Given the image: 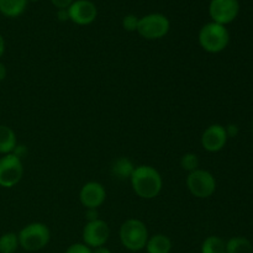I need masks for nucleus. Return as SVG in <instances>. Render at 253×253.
<instances>
[{
	"instance_id": "1",
	"label": "nucleus",
	"mask_w": 253,
	"mask_h": 253,
	"mask_svg": "<svg viewBox=\"0 0 253 253\" xmlns=\"http://www.w3.org/2000/svg\"><path fill=\"white\" fill-rule=\"evenodd\" d=\"M130 180L133 192L142 199H153L158 197L163 187L160 172L151 166L135 167Z\"/></svg>"
},
{
	"instance_id": "2",
	"label": "nucleus",
	"mask_w": 253,
	"mask_h": 253,
	"mask_svg": "<svg viewBox=\"0 0 253 253\" xmlns=\"http://www.w3.org/2000/svg\"><path fill=\"white\" fill-rule=\"evenodd\" d=\"M119 236L123 246L131 252L142 251L150 237L145 222L138 219L126 220L121 225Z\"/></svg>"
},
{
	"instance_id": "3",
	"label": "nucleus",
	"mask_w": 253,
	"mask_h": 253,
	"mask_svg": "<svg viewBox=\"0 0 253 253\" xmlns=\"http://www.w3.org/2000/svg\"><path fill=\"white\" fill-rule=\"evenodd\" d=\"M230 42V35L224 25L209 22L199 31V43L204 51L209 53H219L224 51Z\"/></svg>"
},
{
	"instance_id": "4",
	"label": "nucleus",
	"mask_w": 253,
	"mask_h": 253,
	"mask_svg": "<svg viewBox=\"0 0 253 253\" xmlns=\"http://www.w3.org/2000/svg\"><path fill=\"white\" fill-rule=\"evenodd\" d=\"M19 244L25 251L36 252L44 249L51 239L48 226L43 222H31L26 225L17 235Z\"/></svg>"
},
{
	"instance_id": "5",
	"label": "nucleus",
	"mask_w": 253,
	"mask_h": 253,
	"mask_svg": "<svg viewBox=\"0 0 253 253\" xmlns=\"http://www.w3.org/2000/svg\"><path fill=\"white\" fill-rule=\"evenodd\" d=\"M187 187L193 197L198 199H207L215 193L216 180L210 172L198 168L188 174Z\"/></svg>"
},
{
	"instance_id": "6",
	"label": "nucleus",
	"mask_w": 253,
	"mask_h": 253,
	"mask_svg": "<svg viewBox=\"0 0 253 253\" xmlns=\"http://www.w3.org/2000/svg\"><path fill=\"white\" fill-rule=\"evenodd\" d=\"M170 24L168 17L162 14H148L138 20L137 32L146 40H158L169 32Z\"/></svg>"
},
{
	"instance_id": "7",
	"label": "nucleus",
	"mask_w": 253,
	"mask_h": 253,
	"mask_svg": "<svg viewBox=\"0 0 253 253\" xmlns=\"http://www.w3.org/2000/svg\"><path fill=\"white\" fill-rule=\"evenodd\" d=\"M24 174L21 158L14 153L0 158V187L12 188L21 180Z\"/></svg>"
},
{
	"instance_id": "8",
	"label": "nucleus",
	"mask_w": 253,
	"mask_h": 253,
	"mask_svg": "<svg viewBox=\"0 0 253 253\" xmlns=\"http://www.w3.org/2000/svg\"><path fill=\"white\" fill-rule=\"evenodd\" d=\"M240 11L239 0H211L209 5V14L212 22L226 25L234 21Z\"/></svg>"
},
{
	"instance_id": "9",
	"label": "nucleus",
	"mask_w": 253,
	"mask_h": 253,
	"mask_svg": "<svg viewBox=\"0 0 253 253\" xmlns=\"http://www.w3.org/2000/svg\"><path fill=\"white\" fill-rule=\"evenodd\" d=\"M110 236L109 225L104 220L86 222L83 229V244L90 249L105 246Z\"/></svg>"
},
{
	"instance_id": "10",
	"label": "nucleus",
	"mask_w": 253,
	"mask_h": 253,
	"mask_svg": "<svg viewBox=\"0 0 253 253\" xmlns=\"http://www.w3.org/2000/svg\"><path fill=\"white\" fill-rule=\"evenodd\" d=\"M68 15L71 21L84 26L94 22L98 16V9L90 0H77L68 7Z\"/></svg>"
},
{
	"instance_id": "11",
	"label": "nucleus",
	"mask_w": 253,
	"mask_h": 253,
	"mask_svg": "<svg viewBox=\"0 0 253 253\" xmlns=\"http://www.w3.org/2000/svg\"><path fill=\"white\" fill-rule=\"evenodd\" d=\"M226 130L222 125L212 124L208 126L202 135V146L208 152H219L225 147L227 142Z\"/></svg>"
},
{
	"instance_id": "12",
	"label": "nucleus",
	"mask_w": 253,
	"mask_h": 253,
	"mask_svg": "<svg viewBox=\"0 0 253 253\" xmlns=\"http://www.w3.org/2000/svg\"><path fill=\"white\" fill-rule=\"evenodd\" d=\"M106 199V192L103 184L98 182H88L79 192V200L85 209H98Z\"/></svg>"
},
{
	"instance_id": "13",
	"label": "nucleus",
	"mask_w": 253,
	"mask_h": 253,
	"mask_svg": "<svg viewBox=\"0 0 253 253\" xmlns=\"http://www.w3.org/2000/svg\"><path fill=\"white\" fill-rule=\"evenodd\" d=\"M145 249L147 253H170L172 241L169 237L163 234L153 235V236L148 237Z\"/></svg>"
},
{
	"instance_id": "14",
	"label": "nucleus",
	"mask_w": 253,
	"mask_h": 253,
	"mask_svg": "<svg viewBox=\"0 0 253 253\" xmlns=\"http://www.w3.org/2000/svg\"><path fill=\"white\" fill-rule=\"evenodd\" d=\"M135 170V166L127 157H120L114 161L111 166V174L119 180L130 179Z\"/></svg>"
},
{
	"instance_id": "15",
	"label": "nucleus",
	"mask_w": 253,
	"mask_h": 253,
	"mask_svg": "<svg viewBox=\"0 0 253 253\" xmlns=\"http://www.w3.org/2000/svg\"><path fill=\"white\" fill-rule=\"evenodd\" d=\"M16 146L17 141L14 130L6 125H0V153L4 156L12 153Z\"/></svg>"
},
{
	"instance_id": "16",
	"label": "nucleus",
	"mask_w": 253,
	"mask_h": 253,
	"mask_svg": "<svg viewBox=\"0 0 253 253\" xmlns=\"http://www.w3.org/2000/svg\"><path fill=\"white\" fill-rule=\"evenodd\" d=\"M27 0H0V12L4 16L16 17L25 11Z\"/></svg>"
},
{
	"instance_id": "17",
	"label": "nucleus",
	"mask_w": 253,
	"mask_h": 253,
	"mask_svg": "<svg viewBox=\"0 0 253 253\" xmlns=\"http://www.w3.org/2000/svg\"><path fill=\"white\" fill-rule=\"evenodd\" d=\"M226 253H253V246L246 237H232L226 242Z\"/></svg>"
},
{
	"instance_id": "18",
	"label": "nucleus",
	"mask_w": 253,
	"mask_h": 253,
	"mask_svg": "<svg viewBox=\"0 0 253 253\" xmlns=\"http://www.w3.org/2000/svg\"><path fill=\"white\" fill-rule=\"evenodd\" d=\"M200 253H226V242L219 236H209L202 244Z\"/></svg>"
},
{
	"instance_id": "19",
	"label": "nucleus",
	"mask_w": 253,
	"mask_h": 253,
	"mask_svg": "<svg viewBox=\"0 0 253 253\" xmlns=\"http://www.w3.org/2000/svg\"><path fill=\"white\" fill-rule=\"evenodd\" d=\"M19 246V237L14 232H7L0 237V253H15Z\"/></svg>"
},
{
	"instance_id": "20",
	"label": "nucleus",
	"mask_w": 253,
	"mask_h": 253,
	"mask_svg": "<svg viewBox=\"0 0 253 253\" xmlns=\"http://www.w3.org/2000/svg\"><path fill=\"white\" fill-rule=\"evenodd\" d=\"M199 157L195 153H185L182 158H180V167L187 172H194L199 168Z\"/></svg>"
},
{
	"instance_id": "21",
	"label": "nucleus",
	"mask_w": 253,
	"mask_h": 253,
	"mask_svg": "<svg viewBox=\"0 0 253 253\" xmlns=\"http://www.w3.org/2000/svg\"><path fill=\"white\" fill-rule=\"evenodd\" d=\"M138 17L135 16V15H126L123 19V27L128 32L137 31L138 26Z\"/></svg>"
},
{
	"instance_id": "22",
	"label": "nucleus",
	"mask_w": 253,
	"mask_h": 253,
	"mask_svg": "<svg viewBox=\"0 0 253 253\" xmlns=\"http://www.w3.org/2000/svg\"><path fill=\"white\" fill-rule=\"evenodd\" d=\"M64 253H91V249L84 244H73Z\"/></svg>"
},
{
	"instance_id": "23",
	"label": "nucleus",
	"mask_w": 253,
	"mask_h": 253,
	"mask_svg": "<svg viewBox=\"0 0 253 253\" xmlns=\"http://www.w3.org/2000/svg\"><path fill=\"white\" fill-rule=\"evenodd\" d=\"M51 1L58 10H64L68 9V7L73 4L74 0H51Z\"/></svg>"
},
{
	"instance_id": "24",
	"label": "nucleus",
	"mask_w": 253,
	"mask_h": 253,
	"mask_svg": "<svg viewBox=\"0 0 253 253\" xmlns=\"http://www.w3.org/2000/svg\"><path fill=\"white\" fill-rule=\"evenodd\" d=\"M85 219L89 221H95L99 219L98 209H86L85 211Z\"/></svg>"
},
{
	"instance_id": "25",
	"label": "nucleus",
	"mask_w": 253,
	"mask_h": 253,
	"mask_svg": "<svg viewBox=\"0 0 253 253\" xmlns=\"http://www.w3.org/2000/svg\"><path fill=\"white\" fill-rule=\"evenodd\" d=\"M225 130H226L227 137H235V136L239 133V127H237L236 125H234V124L226 126V127H225Z\"/></svg>"
},
{
	"instance_id": "26",
	"label": "nucleus",
	"mask_w": 253,
	"mask_h": 253,
	"mask_svg": "<svg viewBox=\"0 0 253 253\" xmlns=\"http://www.w3.org/2000/svg\"><path fill=\"white\" fill-rule=\"evenodd\" d=\"M57 17H58L59 21H67V20H69L68 9L58 10V12H57Z\"/></svg>"
},
{
	"instance_id": "27",
	"label": "nucleus",
	"mask_w": 253,
	"mask_h": 253,
	"mask_svg": "<svg viewBox=\"0 0 253 253\" xmlns=\"http://www.w3.org/2000/svg\"><path fill=\"white\" fill-rule=\"evenodd\" d=\"M6 74H7L6 67L0 62V82H2L5 78H6Z\"/></svg>"
},
{
	"instance_id": "28",
	"label": "nucleus",
	"mask_w": 253,
	"mask_h": 253,
	"mask_svg": "<svg viewBox=\"0 0 253 253\" xmlns=\"http://www.w3.org/2000/svg\"><path fill=\"white\" fill-rule=\"evenodd\" d=\"M91 253H111L110 250L108 249V247L105 246H101V247H96V249H94Z\"/></svg>"
},
{
	"instance_id": "29",
	"label": "nucleus",
	"mask_w": 253,
	"mask_h": 253,
	"mask_svg": "<svg viewBox=\"0 0 253 253\" xmlns=\"http://www.w3.org/2000/svg\"><path fill=\"white\" fill-rule=\"evenodd\" d=\"M4 52H5V40H4V37L0 35V58L2 57Z\"/></svg>"
},
{
	"instance_id": "30",
	"label": "nucleus",
	"mask_w": 253,
	"mask_h": 253,
	"mask_svg": "<svg viewBox=\"0 0 253 253\" xmlns=\"http://www.w3.org/2000/svg\"><path fill=\"white\" fill-rule=\"evenodd\" d=\"M30 1H39V0H30Z\"/></svg>"
},
{
	"instance_id": "31",
	"label": "nucleus",
	"mask_w": 253,
	"mask_h": 253,
	"mask_svg": "<svg viewBox=\"0 0 253 253\" xmlns=\"http://www.w3.org/2000/svg\"><path fill=\"white\" fill-rule=\"evenodd\" d=\"M252 131H253V126H252Z\"/></svg>"
}]
</instances>
